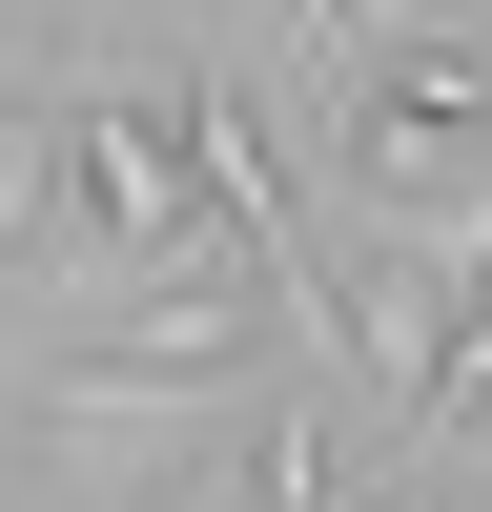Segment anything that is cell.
Here are the masks:
<instances>
[{
	"label": "cell",
	"mask_w": 492,
	"mask_h": 512,
	"mask_svg": "<svg viewBox=\"0 0 492 512\" xmlns=\"http://www.w3.org/2000/svg\"><path fill=\"white\" fill-rule=\"evenodd\" d=\"M287 308L349 349L390 451H472V226H308L287 246Z\"/></svg>",
	"instance_id": "2"
},
{
	"label": "cell",
	"mask_w": 492,
	"mask_h": 512,
	"mask_svg": "<svg viewBox=\"0 0 492 512\" xmlns=\"http://www.w3.org/2000/svg\"><path fill=\"white\" fill-rule=\"evenodd\" d=\"M472 144H492V82L472 21H390L328 62V164H349V226H472Z\"/></svg>",
	"instance_id": "3"
},
{
	"label": "cell",
	"mask_w": 492,
	"mask_h": 512,
	"mask_svg": "<svg viewBox=\"0 0 492 512\" xmlns=\"http://www.w3.org/2000/svg\"><path fill=\"white\" fill-rule=\"evenodd\" d=\"M267 328H287V287H246V267L103 287L82 328L21 349V431H62V451H103V431H226L267 390Z\"/></svg>",
	"instance_id": "1"
}]
</instances>
